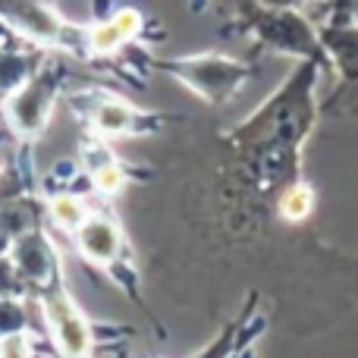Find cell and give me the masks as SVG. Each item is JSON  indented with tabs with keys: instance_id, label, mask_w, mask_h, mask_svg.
<instances>
[{
	"instance_id": "6da1fadb",
	"label": "cell",
	"mask_w": 358,
	"mask_h": 358,
	"mask_svg": "<svg viewBox=\"0 0 358 358\" xmlns=\"http://www.w3.org/2000/svg\"><path fill=\"white\" fill-rule=\"evenodd\" d=\"M48 317H50V324H54V334H57V340H60L63 352L66 355H82L88 349V334H85V327H82L79 317L73 315L69 305H63V302L48 305Z\"/></svg>"
},
{
	"instance_id": "7a4b0ae2",
	"label": "cell",
	"mask_w": 358,
	"mask_h": 358,
	"mask_svg": "<svg viewBox=\"0 0 358 358\" xmlns=\"http://www.w3.org/2000/svg\"><path fill=\"white\" fill-rule=\"evenodd\" d=\"M138 25H142V16H138L136 10H123V13H117V16H113L107 25H98V29L92 31V48L98 50V54H107V50L120 48V44H123L126 38L136 35Z\"/></svg>"
},
{
	"instance_id": "3957f363",
	"label": "cell",
	"mask_w": 358,
	"mask_h": 358,
	"mask_svg": "<svg viewBox=\"0 0 358 358\" xmlns=\"http://www.w3.org/2000/svg\"><path fill=\"white\" fill-rule=\"evenodd\" d=\"M0 10H3L6 16H13L25 31H31V35H38V38H50L57 31L54 16H50L44 6H38L35 0H3Z\"/></svg>"
},
{
	"instance_id": "277c9868",
	"label": "cell",
	"mask_w": 358,
	"mask_h": 358,
	"mask_svg": "<svg viewBox=\"0 0 358 358\" xmlns=\"http://www.w3.org/2000/svg\"><path fill=\"white\" fill-rule=\"evenodd\" d=\"M48 101H50V85L44 79H38V82H31L29 88H22V92L16 94V101H13V117H16V123L19 126H38Z\"/></svg>"
},
{
	"instance_id": "5b68a950",
	"label": "cell",
	"mask_w": 358,
	"mask_h": 358,
	"mask_svg": "<svg viewBox=\"0 0 358 358\" xmlns=\"http://www.w3.org/2000/svg\"><path fill=\"white\" fill-rule=\"evenodd\" d=\"M79 242H82V248H85V255H92L94 261H110L113 255H117V248H120L117 229H113L107 220L85 223V227H82Z\"/></svg>"
},
{
	"instance_id": "8992f818",
	"label": "cell",
	"mask_w": 358,
	"mask_h": 358,
	"mask_svg": "<svg viewBox=\"0 0 358 358\" xmlns=\"http://www.w3.org/2000/svg\"><path fill=\"white\" fill-rule=\"evenodd\" d=\"M94 120H98V129H104V132H123L132 123V110L123 104H104V107H98V117Z\"/></svg>"
},
{
	"instance_id": "52a82bcc",
	"label": "cell",
	"mask_w": 358,
	"mask_h": 358,
	"mask_svg": "<svg viewBox=\"0 0 358 358\" xmlns=\"http://www.w3.org/2000/svg\"><path fill=\"white\" fill-rule=\"evenodd\" d=\"M311 204H315V195L299 185V189H289L283 195V214L289 217V220H302V217L311 210Z\"/></svg>"
},
{
	"instance_id": "ba28073f",
	"label": "cell",
	"mask_w": 358,
	"mask_h": 358,
	"mask_svg": "<svg viewBox=\"0 0 358 358\" xmlns=\"http://www.w3.org/2000/svg\"><path fill=\"white\" fill-rule=\"evenodd\" d=\"M54 217L63 223V227H79L82 217H85V210H82V204L76 201V198H57L54 201Z\"/></svg>"
},
{
	"instance_id": "9c48e42d",
	"label": "cell",
	"mask_w": 358,
	"mask_h": 358,
	"mask_svg": "<svg viewBox=\"0 0 358 358\" xmlns=\"http://www.w3.org/2000/svg\"><path fill=\"white\" fill-rule=\"evenodd\" d=\"M94 182H98L104 192H113L120 182H123V176H120V170H117V167H101V170H98V176H94Z\"/></svg>"
},
{
	"instance_id": "30bf717a",
	"label": "cell",
	"mask_w": 358,
	"mask_h": 358,
	"mask_svg": "<svg viewBox=\"0 0 358 358\" xmlns=\"http://www.w3.org/2000/svg\"><path fill=\"white\" fill-rule=\"evenodd\" d=\"M0 358H29V355H25L22 340H6L3 349H0Z\"/></svg>"
}]
</instances>
